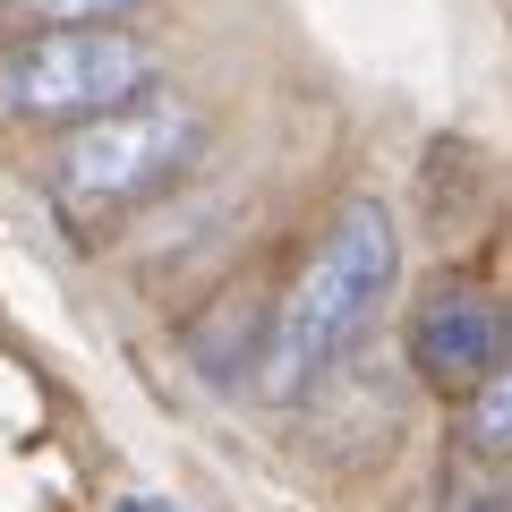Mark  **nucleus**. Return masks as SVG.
Here are the masks:
<instances>
[{
  "mask_svg": "<svg viewBox=\"0 0 512 512\" xmlns=\"http://www.w3.org/2000/svg\"><path fill=\"white\" fill-rule=\"evenodd\" d=\"M393 265H402V239L393 214L376 197H350L342 222L325 231V248L308 256V274L291 282L274 333H265V402H299L316 376L350 350V333L376 316V299L393 291Z\"/></svg>",
  "mask_w": 512,
  "mask_h": 512,
  "instance_id": "f257e3e1",
  "label": "nucleus"
},
{
  "mask_svg": "<svg viewBox=\"0 0 512 512\" xmlns=\"http://www.w3.org/2000/svg\"><path fill=\"white\" fill-rule=\"evenodd\" d=\"M470 453L512 461V342H504V359L487 367V384L470 393Z\"/></svg>",
  "mask_w": 512,
  "mask_h": 512,
  "instance_id": "39448f33",
  "label": "nucleus"
},
{
  "mask_svg": "<svg viewBox=\"0 0 512 512\" xmlns=\"http://www.w3.org/2000/svg\"><path fill=\"white\" fill-rule=\"evenodd\" d=\"M197 137H205L197 111L137 94V103H120V111L69 120L52 180H60L69 205H146V197H163V188L197 163Z\"/></svg>",
  "mask_w": 512,
  "mask_h": 512,
  "instance_id": "f03ea898",
  "label": "nucleus"
},
{
  "mask_svg": "<svg viewBox=\"0 0 512 512\" xmlns=\"http://www.w3.org/2000/svg\"><path fill=\"white\" fill-rule=\"evenodd\" d=\"M120 512H163V504H120Z\"/></svg>",
  "mask_w": 512,
  "mask_h": 512,
  "instance_id": "6e6552de",
  "label": "nucleus"
},
{
  "mask_svg": "<svg viewBox=\"0 0 512 512\" xmlns=\"http://www.w3.org/2000/svg\"><path fill=\"white\" fill-rule=\"evenodd\" d=\"M35 26H120L128 9H146V0H18Z\"/></svg>",
  "mask_w": 512,
  "mask_h": 512,
  "instance_id": "0eeeda50",
  "label": "nucleus"
},
{
  "mask_svg": "<svg viewBox=\"0 0 512 512\" xmlns=\"http://www.w3.org/2000/svg\"><path fill=\"white\" fill-rule=\"evenodd\" d=\"M504 342H512V316L487 291H436L410 316V359L436 393H478L487 367L504 359Z\"/></svg>",
  "mask_w": 512,
  "mask_h": 512,
  "instance_id": "20e7f679",
  "label": "nucleus"
},
{
  "mask_svg": "<svg viewBox=\"0 0 512 512\" xmlns=\"http://www.w3.org/2000/svg\"><path fill=\"white\" fill-rule=\"evenodd\" d=\"M444 512H512V478H495L487 453H470L453 470V487H444Z\"/></svg>",
  "mask_w": 512,
  "mask_h": 512,
  "instance_id": "423d86ee",
  "label": "nucleus"
},
{
  "mask_svg": "<svg viewBox=\"0 0 512 512\" xmlns=\"http://www.w3.org/2000/svg\"><path fill=\"white\" fill-rule=\"evenodd\" d=\"M154 86V60L120 35V26H43L18 52L0 60V103L18 120H94V111H120Z\"/></svg>",
  "mask_w": 512,
  "mask_h": 512,
  "instance_id": "7ed1b4c3",
  "label": "nucleus"
}]
</instances>
